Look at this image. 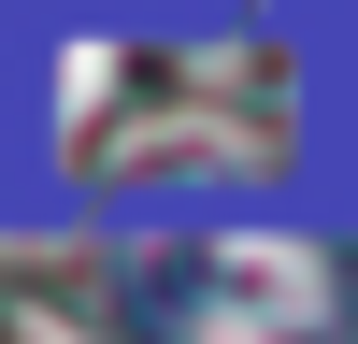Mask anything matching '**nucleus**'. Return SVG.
<instances>
[{"label":"nucleus","mask_w":358,"mask_h":344,"mask_svg":"<svg viewBox=\"0 0 358 344\" xmlns=\"http://www.w3.org/2000/svg\"><path fill=\"white\" fill-rule=\"evenodd\" d=\"M101 315L129 344H358V258L315 229H187L101 258Z\"/></svg>","instance_id":"1"}]
</instances>
